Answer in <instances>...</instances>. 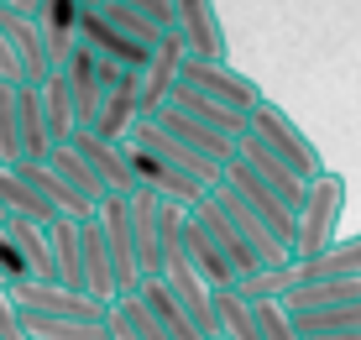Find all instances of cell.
<instances>
[{
	"label": "cell",
	"instance_id": "cell-28",
	"mask_svg": "<svg viewBox=\"0 0 361 340\" xmlns=\"http://www.w3.org/2000/svg\"><path fill=\"white\" fill-rule=\"evenodd\" d=\"M0 205H6V220H37V225L58 220V210L47 205L16 168H0Z\"/></svg>",
	"mask_w": 361,
	"mask_h": 340
},
{
	"label": "cell",
	"instance_id": "cell-31",
	"mask_svg": "<svg viewBox=\"0 0 361 340\" xmlns=\"http://www.w3.org/2000/svg\"><path fill=\"white\" fill-rule=\"evenodd\" d=\"M298 278H361V236H335V241L298 267Z\"/></svg>",
	"mask_w": 361,
	"mask_h": 340
},
{
	"label": "cell",
	"instance_id": "cell-26",
	"mask_svg": "<svg viewBox=\"0 0 361 340\" xmlns=\"http://www.w3.org/2000/svg\"><path fill=\"white\" fill-rule=\"evenodd\" d=\"M37 32H42L47 58H53V68H58V63L73 53V42H79V6H73V0H42Z\"/></svg>",
	"mask_w": 361,
	"mask_h": 340
},
{
	"label": "cell",
	"instance_id": "cell-36",
	"mask_svg": "<svg viewBox=\"0 0 361 340\" xmlns=\"http://www.w3.org/2000/svg\"><path fill=\"white\" fill-rule=\"evenodd\" d=\"M99 16H105L116 32H126L131 42H142V47H157V37H163L147 16H136V11H131V6H121V0H105V6H99Z\"/></svg>",
	"mask_w": 361,
	"mask_h": 340
},
{
	"label": "cell",
	"instance_id": "cell-34",
	"mask_svg": "<svg viewBox=\"0 0 361 340\" xmlns=\"http://www.w3.org/2000/svg\"><path fill=\"white\" fill-rule=\"evenodd\" d=\"M293 283H298V267H293V262H262L257 272L235 278V293H241L246 304H262V298H283Z\"/></svg>",
	"mask_w": 361,
	"mask_h": 340
},
{
	"label": "cell",
	"instance_id": "cell-7",
	"mask_svg": "<svg viewBox=\"0 0 361 340\" xmlns=\"http://www.w3.org/2000/svg\"><path fill=\"white\" fill-rule=\"evenodd\" d=\"M183 58H189V47H183L178 32H163L152 47V58H147V68L136 73V99H142V116H157V110L168 105L173 84H178V68Z\"/></svg>",
	"mask_w": 361,
	"mask_h": 340
},
{
	"label": "cell",
	"instance_id": "cell-21",
	"mask_svg": "<svg viewBox=\"0 0 361 340\" xmlns=\"http://www.w3.org/2000/svg\"><path fill=\"white\" fill-rule=\"evenodd\" d=\"M209 194H215V199H220V210H226V215H231V220L246 231V241L257 246V257H262V262H288L283 241H278V236H272V231H267V225L257 220V215H252V205H246V199L235 194L231 183H220V178H215V183H209Z\"/></svg>",
	"mask_w": 361,
	"mask_h": 340
},
{
	"label": "cell",
	"instance_id": "cell-10",
	"mask_svg": "<svg viewBox=\"0 0 361 340\" xmlns=\"http://www.w3.org/2000/svg\"><path fill=\"white\" fill-rule=\"evenodd\" d=\"M173 32L183 37L189 58H226V27L215 16V0H173Z\"/></svg>",
	"mask_w": 361,
	"mask_h": 340
},
{
	"label": "cell",
	"instance_id": "cell-18",
	"mask_svg": "<svg viewBox=\"0 0 361 340\" xmlns=\"http://www.w3.org/2000/svg\"><path fill=\"white\" fill-rule=\"evenodd\" d=\"M79 262H84V293L110 304L116 298V267H110V246H105V231L99 220H79Z\"/></svg>",
	"mask_w": 361,
	"mask_h": 340
},
{
	"label": "cell",
	"instance_id": "cell-4",
	"mask_svg": "<svg viewBox=\"0 0 361 340\" xmlns=\"http://www.w3.org/2000/svg\"><path fill=\"white\" fill-rule=\"evenodd\" d=\"M178 84H189V90L209 95V99H220V105H231V110H241V116L257 105V99H267V95H262V84H252L246 73H235V68H231V58H183Z\"/></svg>",
	"mask_w": 361,
	"mask_h": 340
},
{
	"label": "cell",
	"instance_id": "cell-38",
	"mask_svg": "<svg viewBox=\"0 0 361 340\" xmlns=\"http://www.w3.org/2000/svg\"><path fill=\"white\" fill-rule=\"evenodd\" d=\"M21 142H16V84H0V162H16Z\"/></svg>",
	"mask_w": 361,
	"mask_h": 340
},
{
	"label": "cell",
	"instance_id": "cell-17",
	"mask_svg": "<svg viewBox=\"0 0 361 340\" xmlns=\"http://www.w3.org/2000/svg\"><path fill=\"white\" fill-rule=\"evenodd\" d=\"M131 236H136L142 278H157V267H163V199L147 194V188L131 194Z\"/></svg>",
	"mask_w": 361,
	"mask_h": 340
},
{
	"label": "cell",
	"instance_id": "cell-23",
	"mask_svg": "<svg viewBox=\"0 0 361 340\" xmlns=\"http://www.w3.org/2000/svg\"><path fill=\"white\" fill-rule=\"evenodd\" d=\"M183 251H189L194 272H199L209 288H235V267L226 262V251L209 241V231H204L194 215H183Z\"/></svg>",
	"mask_w": 361,
	"mask_h": 340
},
{
	"label": "cell",
	"instance_id": "cell-41",
	"mask_svg": "<svg viewBox=\"0 0 361 340\" xmlns=\"http://www.w3.org/2000/svg\"><path fill=\"white\" fill-rule=\"evenodd\" d=\"M0 84H27L21 79V58H16V47H11L6 32H0Z\"/></svg>",
	"mask_w": 361,
	"mask_h": 340
},
{
	"label": "cell",
	"instance_id": "cell-24",
	"mask_svg": "<svg viewBox=\"0 0 361 340\" xmlns=\"http://www.w3.org/2000/svg\"><path fill=\"white\" fill-rule=\"evenodd\" d=\"M157 126H168V131L178 136L183 147H194L199 157L220 162V168H226V162L235 157V142H231V136H220V131H209V126L189 121V116H183V110H173V105H163V110H157Z\"/></svg>",
	"mask_w": 361,
	"mask_h": 340
},
{
	"label": "cell",
	"instance_id": "cell-3",
	"mask_svg": "<svg viewBox=\"0 0 361 340\" xmlns=\"http://www.w3.org/2000/svg\"><path fill=\"white\" fill-rule=\"evenodd\" d=\"M99 231L110 246V267H116V298L142 288V262H136V236H131V194H105L94 210Z\"/></svg>",
	"mask_w": 361,
	"mask_h": 340
},
{
	"label": "cell",
	"instance_id": "cell-15",
	"mask_svg": "<svg viewBox=\"0 0 361 340\" xmlns=\"http://www.w3.org/2000/svg\"><path fill=\"white\" fill-rule=\"evenodd\" d=\"M79 42H90L110 68H126V73H142L147 58H152V47H142V42H131L126 32H116L99 11H79Z\"/></svg>",
	"mask_w": 361,
	"mask_h": 340
},
{
	"label": "cell",
	"instance_id": "cell-43",
	"mask_svg": "<svg viewBox=\"0 0 361 340\" xmlns=\"http://www.w3.org/2000/svg\"><path fill=\"white\" fill-rule=\"evenodd\" d=\"M6 11H16V16H37V11H42V0H6Z\"/></svg>",
	"mask_w": 361,
	"mask_h": 340
},
{
	"label": "cell",
	"instance_id": "cell-12",
	"mask_svg": "<svg viewBox=\"0 0 361 340\" xmlns=\"http://www.w3.org/2000/svg\"><path fill=\"white\" fill-rule=\"evenodd\" d=\"M189 215H194V220L209 231V241H215L220 251H226V262L235 267V278H246V272H257V267H262L257 246L246 241V231H241V225H235V220L226 215V210H220V199H215V194H204V199H199V205L189 210Z\"/></svg>",
	"mask_w": 361,
	"mask_h": 340
},
{
	"label": "cell",
	"instance_id": "cell-46",
	"mask_svg": "<svg viewBox=\"0 0 361 340\" xmlns=\"http://www.w3.org/2000/svg\"><path fill=\"white\" fill-rule=\"evenodd\" d=\"M0 6H6V0H0Z\"/></svg>",
	"mask_w": 361,
	"mask_h": 340
},
{
	"label": "cell",
	"instance_id": "cell-37",
	"mask_svg": "<svg viewBox=\"0 0 361 340\" xmlns=\"http://www.w3.org/2000/svg\"><path fill=\"white\" fill-rule=\"evenodd\" d=\"M257 314V330H262V340H298V324L283 298H262V304H252Z\"/></svg>",
	"mask_w": 361,
	"mask_h": 340
},
{
	"label": "cell",
	"instance_id": "cell-8",
	"mask_svg": "<svg viewBox=\"0 0 361 340\" xmlns=\"http://www.w3.org/2000/svg\"><path fill=\"white\" fill-rule=\"evenodd\" d=\"M16 293V304L27 309V314H63V320H105V309L110 304H99V298H90L84 288H68V283H16L11 288Z\"/></svg>",
	"mask_w": 361,
	"mask_h": 340
},
{
	"label": "cell",
	"instance_id": "cell-6",
	"mask_svg": "<svg viewBox=\"0 0 361 340\" xmlns=\"http://www.w3.org/2000/svg\"><path fill=\"white\" fill-rule=\"evenodd\" d=\"M58 73H63L68 90H73V116H79V126H94L99 95H105V84H110V73H116V68H110L90 42H73V53L58 63Z\"/></svg>",
	"mask_w": 361,
	"mask_h": 340
},
{
	"label": "cell",
	"instance_id": "cell-20",
	"mask_svg": "<svg viewBox=\"0 0 361 340\" xmlns=\"http://www.w3.org/2000/svg\"><path fill=\"white\" fill-rule=\"evenodd\" d=\"M168 105H173V110H183V116H189V121H199V126H209V131L231 136V142H241V136H246V116H241V110L220 105V99L199 95V90H189V84H173Z\"/></svg>",
	"mask_w": 361,
	"mask_h": 340
},
{
	"label": "cell",
	"instance_id": "cell-19",
	"mask_svg": "<svg viewBox=\"0 0 361 340\" xmlns=\"http://www.w3.org/2000/svg\"><path fill=\"white\" fill-rule=\"evenodd\" d=\"M0 32L11 37V47H16L21 79L27 84H42L47 73H53V58H47V42H42V32H37V16H16V11L0 6Z\"/></svg>",
	"mask_w": 361,
	"mask_h": 340
},
{
	"label": "cell",
	"instance_id": "cell-33",
	"mask_svg": "<svg viewBox=\"0 0 361 340\" xmlns=\"http://www.w3.org/2000/svg\"><path fill=\"white\" fill-rule=\"evenodd\" d=\"M27 340H110V324L105 320H63V314H27Z\"/></svg>",
	"mask_w": 361,
	"mask_h": 340
},
{
	"label": "cell",
	"instance_id": "cell-42",
	"mask_svg": "<svg viewBox=\"0 0 361 340\" xmlns=\"http://www.w3.org/2000/svg\"><path fill=\"white\" fill-rule=\"evenodd\" d=\"M298 340H361V330H314V335H298Z\"/></svg>",
	"mask_w": 361,
	"mask_h": 340
},
{
	"label": "cell",
	"instance_id": "cell-39",
	"mask_svg": "<svg viewBox=\"0 0 361 340\" xmlns=\"http://www.w3.org/2000/svg\"><path fill=\"white\" fill-rule=\"evenodd\" d=\"M0 340H27V314H21L11 283H0Z\"/></svg>",
	"mask_w": 361,
	"mask_h": 340
},
{
	"label": "cell",
	"instance_id": "cell-40",
	"mask_svg": "<svg viewBox=\"0 0 361 340\" xmlns=\"http://www.w3.org/2000/svg\"><path fill=\"white\" fill-rule=\"evenodd\" d=\"M121 6H131L136 16H147L157 32H173V0H121Z\"/></svg>",
	"mask_w": 361,
	"mask_h": 340
},
{
	"label": "cell",
	"instance_id": "cell-14",
	"mask_svg": "<svg viewBox=\"0 0 361 340\" xmlns=\"http://www.w3.org/2000/svg\"><path fill=\"white\" fill-rule=\"evenodd\" d=\"M68 147L94 168V178L105 183V194H136V173H131L126 152H121V142H105V136H94V131L79 126V131L68 136Z\"/></svg>",
	"mask_w": 361,
	"mask_h": 340
},
{
	"label": "cell",
	"instance_id": "cell-22",
	"mask_svg": "<svg viewBox=\"0 0 361 340\" xmlns=\"http://www.w3.org/2000/svg\"><path fill=\"white\" fill-rule=\"evenodd\" d=\"M16 142H21V157H32V162H42L53 152L47 116H42V90L37 84H16Z\"/></svg>",
	"mask_w": 361,
	"mask_h": 340
},
{
	"label": "cell",
	"instance_id": "cell-30",
	"mask_svg": "<svg viewBox=\"0 0 361 340\" xmlns=\"http://www.w3.org/2000/svg\"><path fill=\"white\" fill-rule=\"evenodd\" d=\"M37 90H42V116H47V136H53V147H58V142H68V136L79 131V116H73V90H68V79L53 68L42 84H37Z\"/></svg>",
	"mask_w": 361,
	"mask_h": 340
},
{
	"label": "cell",
	"instance_id": "cell-2",
	"mask_svg": "<svg viewBox=\"0 0 361 340\" xmlns=\"http://www.w3.org/2000/svg\"><path fill=\"white\" fill-rule=\"evenodd\" d=\"M246 131L262 136V142L278 152L298 178H314V173H325V157H319V147L304 136V126H293V116L283 105H272V99H257L252 110H246Z\"/></svg>",
	"mask_w": 361,
	"mask_h": 340
},
{
	"label": "cell",
	"instance_id": "cell-1",
	"mask_svg": "<svg viewBox=\"0 0 361 340\" xmlns=\"http://www.w3.org/2000/svg\"><path fill=\"white\" fill-rule=\"evenodd\" d=\"M345 215V178L335 168L314 173L304 188V205L293 210V241H288V262L304 267L309 257H319L330 241H335V225Z\"/></svg>",
	"mask_w": 361,
	"mask_h": 340
},
{
	"label": "cell",
	"instance_id": "cell-27",
	"mask_svg": "<svg viewBox=\"0 0 361 340\" xmlns=\"http://www.w3.org/2000/svg\"><path fill=\"white\" fill-rule=\"evenodd\" d=\"M105 324H110V340H168V330L152 320V314H147V304H142L136 293L110 298Z\"/></svg>",
	"mask_w": 361,
	"mask_h": 340
},
{
	"label": "cell",
	"instance_id": "cell-16",
	"mask_svg": "<svg viewBox=\"0 0 361 340\" xmlns=\"http://www.w3.org/2000/svg\"><path fill=\"white\" fill-rule=\"evenodd\" d=\"M6 168H16L21 178H27V183L37 188V194H42L47 205L58 210V215H68V220H90V215H94V205L79 194V188H68V183H63V173H58L47 157H42V162H32V157H16V162H6Z\"/></svg>",
	"mask_w": 361,
	"mask_h": 340
},
{
	"label": "cell",
	"instance_id": "cell-45",
	"mask_svg": "<svg viewBox=\"0 0 361 340\" xmlns=\"http://www.w3.org/2000/svg\"><path fill=\"white\" fill-rule=\"evenodd\" d=\"M0 225H6V205H0Z\"/></svg>",
	"mask_w": 361,
	"mask_h": 340
},
{
	"label": "cell",
	"instance_id": "cell-13",
	"mask_svg": "<svg viewBox=\"0 0 361 340\" xmlns=\"http://www.w3.org/2000/svg\"><path fill=\"white\" fill-rule=\"evenodd\" d=\"M235 157H241L246 168H252L257 178H262V183L272 188V194H278L283 205H288V210H298V205H304V188H309V178H298V173H293V168H288V162H283L278 152H272V147L262 142V136H252V131H246L241 142H235Z\"/></svg>",
	"mask_w": 361,
	"mask_h": 340
},
{
	"label": "cell",
	"instance_id": "cell-5",
	"mask_svg": "<svg viewBox=\"0 0 361 340\" xmlns=\"http://www.w3.org/2000/svg\"><path fill=\"white\" fill-rule=\"evenodd\" d=\"M121 152H126L131 173H136V188H147V194L168 199V205H183V210H194L199 199L209 194V188L199 183L194 173H183V168H173V162L152 157V152H147V147H136V142H121Z\"/></svg>",
	"mask_w": 361,
	"mask_h": 340
},
{
	"label": "cell",
	"instance_id": "cell-29",
	"mask_svg": "<svg viewBox=\"0 0 361 340\" xmlns=\"http://www.w3.org/2000/svg\"><path fill=\"white\" fill-rule=\"evenodd\" d=\"M209 298H215V340H262L252 304L235 288H209Z\"/></svg>",
	"mask_w": 361,
	"mask_h": 340
},
{
	"label": "cell",
	"instance_id": "cell-35",
	"mask_svg": "<svg viewBox=\"0 0 361 340\" xmlns=\"http://www.w3.org/2000/svg\"><path fill=\"white\" fill-rule=\"evenodd\" d=\"M47 162H53V168L63 173V183H68V188H79V194H84V199H90V205L99 210V199H105V183L94 178V168H90V162H84L79 152H73L68 142H58L53 152H47Z\"/></svg>",
	"mask_w": 361,
	"mask_h": 340
},
{
	"label": "cell",
	"instance_id": "cell-11",
	"mask_svg": "<svg viewBox=\"0 0 361 340\" xmlns=\"http://www.w3.org/2000/svg\"><path fill=\"white\" fill-rule=\"evenodd\" d=\"M142 121V99H136V73L116 68L105 84V95H99V110H94V126H84V131L105 136V142H126V131Z\"/></svg>",
	"mask_w": 361,
	"mask_h": 340
},
{
	"label": "cell",
	"instance_id": "cell-32",
	"mask_svg": "<svg viewBox=\"0 0 361 340\" xmlns=\"http://www.w3.org/2000/svg\"><path fill=\"white\" fill-rule=\"evenodd\" d=\"M6 225H11V236H16L21 257H27L32 278H37V283H58V262H53V241H47V225H37V220H6Z\"/></svg>",
	"mask_w": 361,
	"mask_h": 340
},
{
	"label": "cell",
	"instance_id": "cell-9",
	"mask_svg": "<svg viewBox=\"0 0 361 340\" xmlns=\"http://www.w3.org/2000/svg\"><path fill=\"white\" fill-rule=\"evenodd\" d=\"M126 142L147 147L152 157H163V162H173V168H183V173H194V178L204 183V188L220 178V162H209V157H199L194 147H183L178 136L168 131V126H157V116H142V121H136L131 131H126Z\"/></svg>",
	"mask_w": 361,
	"mask_h": 340
},
{
	"label": "cell",
	"instance_id": "cell-25",
	"mask_svg": "<svg viewBox=\"0 0 361 340\" xmlns=\"http://www.w3.org/2000/svg\"><path fill=\"white\" fill-rule=\"evenodd\" d=\"M136 298H142V304H147V314H152V320L168 330V340H204V335H199V324L189 320V309H183L178 298L168 293V283H163V278H142Z\"/></svg>",
	"mask_w": 361,
	"mask_h": 340
},
{
	"label": "cell",
	"instance_id": "cell-44",
	"mask_svg": "<svg viewBox=\"0 0 361 340\" xmlns=\"http://www.w3.org/2000/svg\"><path fill=\"white\" fill-rule=\"evenodd\" d=\"M73 6H79V11H99L105 0H73Z\"/></svg>",
	"mask_w": 361,
	"mask_h": 340
}]
</instances>
